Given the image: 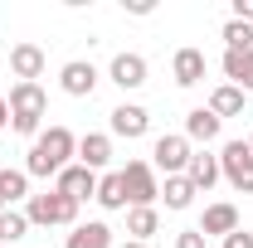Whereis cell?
Segmentation results:
<instances>
[{"instance_id":"2e32d148","label":"cell","mask_w":253,"mask_h":248,"mask_svg":"<svg viewBox=\"0 0 253 248\" xmlns=\"http://www.w3.org/2000/svg\"><path fill=\"white\" fill-rule=\"evenodd\" d=\"M219 126L224 122L210 112V107H190L185 112V141H205V146H210V141L219 136Z\"/></svg>"},{"instance_id":"4fadbf2b","label":"cell","mask_w":253,"mask_h":248,"mask_svg":"<svg viewBox=\"0 0 253 248\" xmlns=\"http://www.w3.org/2000/svg\"><path fill=\"white\" fill-rule=\"evenodd\" d=\"M112 161V136L107 131H88V136H78V165H88V170H102Z\"/></svg>"},{"instance_id":"1f68e13d","label":"cell","mask_w":253,"mask_h":248,"mask_svg":"<svg viewBox=\"0 0 253 248\" xmlns=\"http://www.w3.org/2000/svg\"><path fill=\"white\" fill-rule=\"evenodd\" d=\"M0 209H10V205H5V200H0Z\"/></svg>"},{"instance_id":"9a60e30c","label":"cell","mask_w":253,"mask_h":248,"mask_svg":"<svg viewBox=\"0 0 253 248\" xmlns=\"http://www.w3.org/2000/svg\"><path fill=\"white\" fill-rule=\"evenodd\" d=\"M10 68H15L20 83H34V78L44 73V49H39V44H15V49H10Z\"/></svg>"},{"instance_id":"ba28073f","label":"cell","mask_w":253,"mask_h":248,"mask_svg":"<svg viewBox=\"0 0 253 248\" xmlns=\"http://www.w3.org/2000/svg\"><path fill=\"white\" fill-rule=\"evenodd\" d=\"M5 102H10V117H44V107H49V97H44L39 83H15Z\"/></svg>"},{"instance_id":"e0dca14e","label":"cell","mask_w":253,"mask_h":248,"mask_svg":"<svg viewBox=\"0 0 253 248\" xmlns=\"http://www.w3.org/2000/svg\"><path fill=\"white\" fill-rule=\"evenodd\" d=\"M63 248H112V229H107L102 219L73 224V234H68V244H63Z\"/></svg>"},{"instance_id":"d6a6232c","label":"cell","mask_w":253,"mask_h":248,"mask_svg":"<svg viewBox=\"0 0 253 248\" xmlns=\"http://www.w3.org/2000/svg\"><path fill=\"white\" fill-rule=\"evenodd\" d=\"M249 151H253V136H249Z\"/></svg>"},{"instance_id":"83f0119b","label":"cell","mask_w":253,"mask_h":248,"mask_svg":"<svg viewBox=\"0 0 253 248\" xmlns=\"http://www.w3.org/2000/svg\"><path fill=\"white\" fill-rule=\"evenodd\" d=\"M234 20H244V25H253V0H234Z\"/></svg>"},{"instance_id":"f546056e","label":"cell","mask_w":253,"mask_h":248,"mask_svg":"<svg viewBox=\"0 0 253 248\" xmlns=\"http://www.w3.org/2000/svg\"><path fill=\"white\" fill-rule=\"evenodd\" d=\"M5 126H10V102L0 97V131H5Z\"/></svg>"},{"instance_id":"5bb4252c","label":"cell","mask_w":253,"mask_h":248,"mask_svg":"<svg viewBox=\"0 0 253 248\" xmlns=\"http://www.w3.org/2000/svg\"><path fill=\"white\" fill-rule=\"evenodd\" d=\"M185 180L195 185V195H200V190L210 195V190L219 185V156H210V151H195V156H190V165H185Z\"/></svg>"},{"instance_id":"7402d4cb","label":"cell","mask_w":253,"mask_h":248,"mask_svg":"<svg viewBox=\"0 0 253 248\" xmlns=\"http://www.w3.org/2000/svg\"><path fill=\"white\" fill-rule=\"evenodd\" d=\"M161 200H166V209H190L195 205V185H190L185 175H166V185H161Z\"/></svg>"},{"instance_id":"d6986e66","label":"cell","mask_w":253,"mask_h":248,"mask_svg":"<svg viewBox=\"0 0 253 248\" xmlns=\"http://www.w3.org/2000/svg\"><path fill=\"white\" fill-rule=\"evenodd\" d=\"M224 78H229L234 88L253 93V54H234V49H224Z\"/></svg>"},{"instance_id":"ffe728a7","label":"cell","mask_w":253,"mask_h":248,"mask_svg":"<svg viewBox=\"0 0 253 248\" xmlns=\"http://www.w3.org/2000/svg\"><path fill=\"white\" fill-rule=\"evenodd\" d=\"M161 229V214H156V205H141V209H126V234L136 239V244H146L151 234Z\"/></svg>"},{"instance_id":"cb8c5ba5","label":"cell","mask_w":253,"mask_h":248,"mask_svg":"<svg viewBox=\"0 0 253 248\" xmlns=\"http://www.w3.org/2000/svg\"><path fill=\"white\" fill-rule=\"evenodd\" d=\"M219 39L234 49V54H253V25H244V20H224Z\"/></svg>"},{"instance_id":"7a4b0ae2","label":"cell","mask_w":253,"mask_h":248,"mask_svg":"<svg viewBox=\"0 0 253 248\" xmlns=\"http://www.w3.org/2000/svg\"><path fill=\"white\" fill-rule=\"evenodd\" d=\"M25 219H30V229L39 224V229H54V224H78V205L68 200V195H59V190H49V195H30V205H25Z\"/></svg>"},{"instance_id":"44dd1931","label":"cell","mask_w":253,"mask_h":248,"mask_svg":"<svg viewBox=\"0 0 253 248\" xmlns=\"http://www.w3.org/2000/svg\"><path fill=\"white\" fill-rule=\"evenodd\" d=\"M97 205H102V209H126L122 170H107V175H97Z\"/></svg>"},{"instance_id":"52a82bcc","label":"cell","mask_w":253,"mask_h":248,"mask_svg":"<svg viewBox=\"0 0 253 248\" xmlns=\"http://www.w3.org/2000/svg\"><path fill=\"white\" fill-rule=\"evenodd\" d=\"M59 88L68 97H93V88H97V68L88 59H68L59 68Z\"/></svg>"},{"instance_id":"4316f807","label":"cell","mask_w":253,"mask_h":248,"mask_svg":"<svg viewBox=\"0 0 253 248\" xmlns=\"http://www.w3.org/2000/svg\"><path fill=\"white\" fill-rule=\"evenodd\" d=\"M224 248H253V234H244V229H234V234L224 239Z\"/></svg>"},{"instance_id":"30bf717a","label":"cell","mask_w":253,"mask_h":248,"mask_svg":"<svg viewBox=\"0 0 253 248\" xmlns=\"http://www.w3.org/2000/svg\"><path fill=\"white\" fill-rule=\"evenodd\" d=\"M205 68H210V59H205V49H175V59H170V73H175V83L180 88H195L200 78H205Z\"/></svg>"},{"instance_id":"603a6c76","label":"cell","mask_w":253,"mask_h":248,"mask_svg":"<svg viewBox=\"0 0 253 248\" xmlns=\"http://www.w3.org/2000/svg\"><path fill=\"white\" fill-rule=\"evenodd\" d=\"M25 234H30V219H25V209H0V248H15Z\"/></svg>"},{"instance_id":"5b68a950","label":"cell","mask_w":253,"mask_h":248,"mask_svg":"<svg viewBox=\"0 0 253 248\" xmlns=\"http://www.w3.org/2000/svg\"><path fill=\"white\" fill-rule=\"evenodd\" d=\"M122 185H126V205H131V209H141V205H156V200H161V185H156V170H151V161H126Z\"/></svg>"},{"instance_id":"d4e9b609","label":"cell","mask_w":253,"mask_h":248,"mask_svg":"<svg viewBox=\"0 0 253 248\" xmlns=\"http://www.w3.org/2000/svg\"><path fill=\"white\" fill-rule=\"evenodd\" d=\"M25 195H30V175H25V170H10V165H5V170H0V200H5V205L15 209V200H25Z\"/></svg>"},{"instance_id":"3957f363","label":"cell","mask_w":253,"mask_h":248,"mask_svg":"<svg viewBox=\"0 0 253 248\" xmlns=\"http://www.w3.org/2000/svg\"><path fill=\"white\" fill-rule=\"evenodd\" d=\"M219 175L239 195H253V151H249V141H229L219 151Z\"/></svg>"},{"instance_id":"8992f818","label":"cell","mask_w":253,"mask_h":248,"mask_svg":"<svg viewBox=\"0 0 253 248\" xmlns=\"http://www.w3.org/2000/svg\"><path fill=\"white\" fill-rule=\"evenodd\" d=\"M54 190L68 195L73 205H83V200H97V175L88 170V165H78V161H73V165H63L59 175H54Z\"/></svg>"},{"instance_id":"8fae6325","label":"cell","mask_w":253,"mask_h":248,"mask_svg":"<svg viewBox=\"0 0 253 248\" xmlns=\"http://www.w3.org/2000/svg\"><path fill=\"white\" fill-rule=\"evenodd\" d=\"M205 239H229L234 229H239V209L234 205H205V219L195 224Z\"/></svg>"},{"instance_id":"ac0fdd59","label":"cell","mask_w":253,"mask_h":248,"mask_svg":"<svg viewBox=\"0 0 253 248\" xmlns=\"http://www.w3.org/2000/svg\"><path fill=\"white\" fill-rule=\"evenodd\" d=\"M244 102H249V93H244V88H234V83H219V88L210 93V112L224 122V117H239V112H244Z\"/></svg>"},{"instance_id":"6da1fadb","label":"cell","mask_w":253,"mask_h":248,"mask_svg":"<svg viewBox=\"0 0 253 248\" xmlns=\"http://www.w3.org/2000/svg\"><path fill=\"white\" fill-rule=\"evenodd\" d=\"M73 156H78V136H73L68 126H49V131L34 136L30 161H25V175H59L63 165H73Z\"/></svg>"},{"instance_id":"7c38bea8","label":"cell","mask_w":253,"mask_h":248,"mask_svg":"<svg viewBox=\"0 0 253 248\" xmlns=\"http://www.w3.org/2000/svg\"><path fill=\"white\" fill-rule=\"evenodd\" d=\"M107 78H112L122 93H131V88H141V83H146V59H141V54H117L112 68H107Z\"/></svg>"},{"instance_id":"9c48e42d","label":"cell","mask_w":253,"mask_h":248,"mask_svg":"<svg viewBox=\"0 0 253 248\" xmlns=\"http://www.w3.org/2000/svg\"><path fill=\"white\" fill-rule=\"evenodd\" d=\"M146 126H151V112H146L141 102H122V107H112V131H117V136L136 141V136H146Z\"/></svg>"},{"instance_id":"484cf974","label":"cell","mask_w":253,"mask_h":248,"mask_svg":"<svg viewBox=\"0 0 253 248\" xmlns=\"http://www.w3.org/2000/svg\"><path fill=\"white\" fill-rule=\"evenodd\" d=\"M175 248H205V234L200 229H180L175 234Z\"/></svg>"},{"instance_id":"f1b7e54d","label":"cell","mask_w":253,"mask_h":248,"mask_svg":"<svg viewBox=\"0 0 253 248\" xmlns=\"http://www.w3.org/2000/svg\"><path fill=\"white\" fill-rule=\"evenodd\" d=\"M151 10H156L151 0H126V15H151Z\"/></svg>"},{"instance_id":"277c9868","label":"cell","mask_w":253,"mask_h":248,"mask_svg":"<svg viewBox=\"0 0 253 248\" xmlns=\"http://www.w3.org/2000/svg\"><path fill=\"white\" fill-rule=\"evenodd\" d=\"M190 141L185 131H166V136H156V146H151V170H166V175H185L190 165Z\"/></svg>"},{"instance_id":"4dcf8cb0","label":"cell","mask_w":253,"mask_h":248,"mask_svg":"<svg viewBox=\"0 0 253 248\" xmlns=\"http://www.w3.org/2000/svg\"><path fill=\"white\" fill-rule=\"evenodd\" d=\"M117 248H146V244H136V239H126V244H117Z\"/></svg>"}]
</instances>
